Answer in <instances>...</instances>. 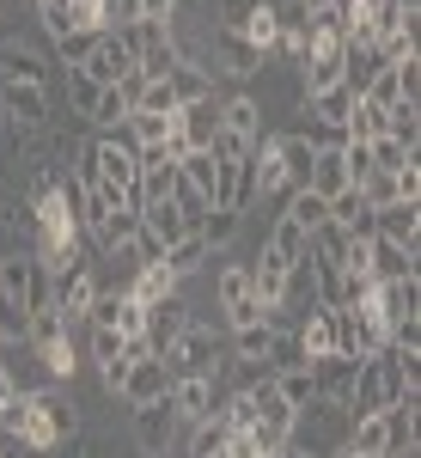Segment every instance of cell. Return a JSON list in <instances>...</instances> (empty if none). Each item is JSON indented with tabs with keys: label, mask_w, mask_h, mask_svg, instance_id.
I'll use <instances>...</instances> for the list:
<instances>
[{
	"label": "cell",
	"mask_w": 421,
	"mask_h": 458,
	"mask_svg": "<svg viewBox=\"0 0 421 458\" xmlns=\"http://www.w3.org/2000/svg\"><path fill=\"white\" fill-rule=\"evenodd\" d=\"M98 92H105V86H92V80H86L80 68H68V105H73V116H86V123H92V110H98Z\"/></svg>",
	"instance_id": "31"
},
{
	"label": "cell",
	"mask_w": 421,
	"mask_h": 458,
	"mask_svg": "<svg viewBox=\"0 0 421 458\" xmlns=\"http://www.w3.org/2000/svg\"><path fill=\"white\" fill-rule=\"evenodd\" d=\"M49 68L31 43H0V80H19V86H49Z\"/></svg>",
	"instance_id": "16"
},
{
	"label": "cell",
	"mask_w": 421,
	"mask_h": 458,
	"mask_svg": "<svg viewBox=\"0 0 421 458\" xmlns=\"http://www.w3.org/2000/svg\"><path fill=\"white\" fill-rule=\"evenodd\" d=\"M129 68H135V55H129V43H122L116 31H98V43H92V55L80 62V73H86L92 86H116V80H122Z\"/></svg>",
	"instance_id": "12"
},
{
	"label": "cell",
	"mask_w": 421,
	"mask_h": 458,
	"mask_svg": "<svg viewBox=\"0 0 421 458\" xmlns=\"http://www.w3.org/2000/svg\"><path fill=\"white\" fill-rule=\"evenodd\" d=\"M366 306H373V318H379L385 330H391V324H409V318H421V276H397V282H379Z\"/></svg>",
	"instance_id": "7"
},
{
	"label": "cell",
	"mask_w": 421,
	"mask_h": 458,
	"mask_svg": "<svg viewBox=\"0 0 421 458\" xmlns=\"http://www.w3.org/2000/svg\"><path fill=\"white\" fill-rule=\"evenodd\" d=\"M177 287L183 282H177L165 263H140L135 276H129V300H135V306H159V300H172Z\"/></svg>",
	"instance_id": "18"
},
{
	"label": "cell",
	"mask_w": 421,
	"mask_h": 458,
	"mask_svg": "<svg viewBox=\"0 0 421 458\" xmlns=\"http://www.w3.org/2000/svg\"><path fill=\"white\" fill-rule=\"evenodd\" d=\"M135 110H147V116H177L172 80H147V86H140V98H135Z\"/></svg>",
	"instance_id": "29"
},
{
	"label": "cell",
	"mask_w": 421,
	"mask_h": 458,
	"mask_svg": "<svg viewBox=\"0 0 421 458\" xmlns=\"http://www.w3.org/2000/svg\"><path fill=\"white\" fill-rule=\"evenodd\" d=\"M385 135V110L373 105V98H354L349 110V141H379Z\"/></svg>",
	"instance_id": "28"
},
{
	"label": "cell",
	"mask_w": 421,
	"mask_h": 458,
	"mask_svg": "<svg viewBox=\"0 0 421 458\" xmlns=\"http://www.w3.org/2000/svg\"><path fill=\"white\" fill-rule=\"evenodd\" d=\"M373 239L421 250V202H385V208L373 214Z\"/></svg>",
	"instance_id": "13"
},
{
	"label": "cell",
	"mask_w": 421,
	"mask_h": 458,
	"mask_svg": "<svg viewBox=\"0 0 421 458\" xmlns=\"http://www.w3.org/2000/svg\"><path fill=\"white\" fill-rule=\"evenodd\" d=\"M13 458H19V453H13Z\"/></svg>",
	"instance_id": "36"
},
{
	"label": "cell",
	"mask_w": 421,
	"mask_h": 458,
	"mask_svg": "<svg viewBox=\"0 0 421 458\" xmlns=\"http://www.w3.org/2000/svg\"><path fill=\"white\" fill-rule=\"evenodd\" d=\"M263 250H269V257H281L287 269H293V263H306V226H299V220H287V214H275V226H269Z\"/></svg>",
	"instance_id": "22"
},
{
	"label": "cell",
	"mask_w": 421,
	"mask_h": 458,
	"mask_svg": "<svg viewBox=\"0 0 421 458\" xmlns=\"http://www.w3.org/2000/svg\"><path fill=\"white\" fill-rule=\"evenodd\" d=\"M293 349H299V360H324V354H336V312H306L299 324H293Z\"/></svg>",
	"instance_id": "15"
},
{
	"label": "cell",
	"mask_w": 421,
	"mask_h": 458,
	"mask_svg": "<svg viewBox=\"0 0 421 458\" xmlns=\"http://www.w3.org/2000/svg\"><path fill=\"white\" fill-rule=\"evenodd\" d=\"M159 263L172 269L177 282H189V276H202V269H208V263H214V250L202 245V233H183L177 245H165V257H159Z\"/></svg>",
	"instance_id": "20"
},
{
	"label": "cell",
	"mask_w": 421,
	"mask_h": 458,
	"mask_svg": "<svg viewBox=\"0 0 421 458\" xmlns=\"http://www.w3.org/2000/svg\"><path fill=\"white\" fill-rule=\"evenodd\" d=\"M196 233H202V245L220 257V250H232V239L245 233V214H232V208H208V220H202Z\"/></svg>",
	"instance_id": "24"
},
{
	"label": "cell",
	"mask_w": 421,
	"mask_h": 458,
	"mask_svg": "<svg viewBox=\"0 0 421 458\" xmlns=\"http://www.w3.org/2000/svg\"><path fill=\"white\" fill-rule=\"evenodd\" d=\"M226 367H232V354H226V343L214 336L208 324H189L183 336H177V349L165 354V373L172 379H226Z\"/></svg>",
	"instance_id": "2"
},
{
	"label": "cell",
	"mask_w": 421,
	"mask_h": 458,
	"mask_svg": "<svg viewBox=\"0 0 421 458\" xmlns=\"http://www.w3.org/2000/svg\"><path fill=\"white\" fill-rule=\"evenodd\" d=\"M196 318H189V300H183V287H177L172 300H159V306H147V354L153 360H165L177 349V336L189 330Z\"/></svg>",
	"instance_id": "5"
},
{
	"label": "cell",
	"mask_w": 421,
	"mask_h": 458,
	"mask_svg": "<svg viewBox=\"0 0 421 458\" xmlns=\"http://www.w3.org/2000/svg\"><path fill=\"white\" fill-rule=\"evenodd\" d=\"M98 293H105V269L92 263V250H86L80 263H68V269H49V300H55V312L68 318V324L92 312Z\"/></svg>",
	"instance_id": "3"
},
{
	"label": "cell",
	"mask_w": 421,
	"mask_h": 458,
	"mask_svg": "<svg viewBox=\"0 0 421 458\" xmlns=\"http://www.w3.org/2000/svg\"><path fill=\"white\" fill-rule=\"evenodd\" d=\"M287 220H299V226H306V233H317V226H324V220H330V202H324V196H317V190H293V196H287Z\"/></svg>",
	"instance_id": "25"
},
{
	"label": "cell",
	"mask_w": 421,
	"mask_h": 458,
	"mask_svg": "<svg viewBox=\"0 0 421 458\" xmlns=\"http://www.w3.org/2000/svg\"><path fill=\"white\" fill-rule=\"evenodd\" d=\"M13 391H19V379H13V367H6V354H0V410L13 403Z\"/></svg>",
	"instance_id": "35"
},
{
	"label": "cell",
	"mask_w": 421,
	"mask_h": 458,
	"mask_svg": "<svg viewBox=\"0 0 421 458\" xmlns=\"http://www.w3.org/2000/svg\"><path fill=\"white\" fill-rule=\"evenodd\" d=\"M172 391V373H165V360H153V354H140V360H129V373H122V403L129 410H140V403H159Z\"/></svg>",
	"instance_id": "11"
},
{
	"label": "cell",
	"mask_w": 421,
	"mask_h": 458,
	"mask_svg": "<svg viewBox=\"0 0 421 458\" xmlns=\"http://www.w3.org/2000/svg\"><path fill=\"white\" fill-rule=\"evenodd\" d=\"M0 434H6L13 453H49L68 434H80V416L55 386H31V391H13V403L0 410Z\"/></svg>",
	"instance_id": "1"
},
{
	"label": "cell",
	"mask_w": 421,
	"mask_h": 458,
	"mask_svg": "<svg viewBox=\"0 0 421 458\" xmlns=\"http://www.w3.org/2000/svg\"><path fill=\"white\" fill-rule=\"evenodd\" d=\"M129 434H135V446L147 458H165V446H172L177 434V416H172V403L159 397V403H140V410H129Z\"/></svg>",
	"instance_id": "6"
},
{
	"label": "cell",
	"mask_w": 421,
	"mask_h": 458,
	"mask_svg": "<svg viewBox=\"0 0 421 458\" xmlns=\"http://www.w3.org/2000/svg\"><path fill=\"white\" fill-rule=\"evenodd\" d=\"M165 403H172L177 428H202L214 410H220V386H214V379H172Z\"/></svg>",
	"instance_id": "9"
},
{
	"label": "cell",
	"mask_w": 421,
	"mask_h": 458,
	"mask_svg": "<svg viewBox=\"0 0 421 458\" xmlns=\"http://www.w3.org/2000/svg\"><path fill=\"white\" fill-rule=\"evenodd\" d=\"M92 43H98V31H73V37H62V43H55V62H62V68H80V62L92 55Z\"/></svg>",
	"instance_id": "33"
},
{
	"label": "cell",
	"mask_w": 421,
	"mask_h": 458,
	"mask_svg": "<svg viewBox=\"0 0 421 458\" xmlns=\"http://www.w3.org/2000/svg\"><path fill=\"white\" fill-rule=\"evenodd\" d=\"M220 135L239 147V153H250V147L269 135V129H263V105L245 98V92H239V98H220Z\"/></svg>",
	"instance_id": "10"
},
{
	"label": "cell",
	"mask_w": 421,
	"mask_h": 458,
	"mask_svg": "<svg viewBox=\"0 0 421 458\" xmlns=\"http://www.w3.org/2000/svg\"><path fill=\"white\" fill-rule=\"evenodd\" d=\"M275 159H281V183H287V196H293V190H306V177H312V147L299 141L293 129L275 135Z\"/></svg>",
	"instance_id": "19"
},
{
	"label": "cell",
	"mask_w": 421,
	"mask_h": 458,
	"mask_svg": "<svg viewBox=\"0 0 421 458\" xmlns=\"http://www.w3.org/2000/svg\"><path fill=\"white\" fill-rule=\"evenodd\" d=\"M122 123H129V105H122L116 86H105L98 92V110H92V129H122Z\"/></svg>",
	"instance_id": "32"
},
{
	"label": "cell",
	"mask_w": 421,
	"mask_h": 458,
	"mask_svg": "<svg viewBox=\"0 0 421 458\" xmlns=\"http://www.w3.org/2000/svg\"><path fill=\"white\" fill-rule=\"evenodd\" d=\"M366 147H373V172H385V177H397L403 165H416V153H409V147H397L391 135H379V141H366Z\"/></svg>",
	"instance_id": "30"
},
{
	"label": "cell",
	"mask_w": 421,
	"mask_h": 458,
	"mask_svg": "<svg viewBox=\"0 0 421 458\" xmlns=\"http://www.w3.org/2000/svg\"><path fill=\"white\" fill-rule=\"evenodd\" d=\"M269 386H275V391H281V403H293V410H306V403H317L312 360H306V367H281V373H269Z\"/></svg>",
	"instance_id": "23"
},
{
	"label": "cell",
	"mask_w": 421,
	"mask_h": 458,
	"mask_svg": "<svg viewBox=\"0 0 421 458\" xmlns=\"http://www.w3.org/2000/svg\"><path fill=\"white\" fill-rule=\"evenodd\" d=\"M183 0H135V19H153V25H177Z\"/></svg>",
	"instance_id": "34"
},
{
	"label": "cell",
	"mask_w": 421,
	"mask_h": 458,
	"mask_svg": "<svg viewBox=\"0 0 421 458\" xmlns=\"http://www.w3.org/2000/svg\"><path fill=\"white\" fill-rule=\"evenodd\" d=\"M0 110H6V135L13 141H31L43 135L55 116H49V86H19V80H0Z\"/></svg>",
	"instance_id": "4"
},
{
	"label": "cell",
	"mask_w": 421,
	"mask_h": 458,
	"mask_svg": "<svg viewBox=\"0 0 421 458\" xmlns=\"http://www.w3.org/2000/svg\"><path fill=\"white\" fill-rule=\"evenodd\" d=\"M172 92H177V105H202V98H214V73L183 62V68L172 73Z\"/></svg>",
	"instance_id": "27"
},
{
	"label": "cell",
	"mask_w": 421,
	"mask_h": 458,
	"mask_svg": "<svg viewBox=\"0 0 421 458\" xmlns=\"http://www.w3.org/2000/svg\"><path fill=\"white\" fill-rule=\"evenodd\" d=\"M226 440H232V428L220 422V410H214L202 428H189V458H220V453H226Z\"/></svg>",
	"instance_id": "26"
},
{
	"label": "cell",
	"mask_w": 421,
	"mask_h": 458,
	"mask_svg": "<svg viewBox=\"0 0 421 458\" xmlns=\"http://www.w3.org/2000/svg\"><path fill=\"white\" fill-rule=\"evenodd\" d=\"M366 269H373V282H397V276H421V250L385 245V239H366Z\"/></svg>",
	"instance_id": "17"
},
{
	"label": "cell",
	"mask_w": 421,
	"mask_h": 458,
	"mask_svg": "<svg viewBox=\"0 0 421 458\" xmlns=\"http://www.w3.org/2000/svg\"><path fill=\"white\" fill-rule=\"evenodd\" d=\"M208 55H214V73H232V80H250V73H263V55L250 49L239 31H214V43H208Z\"/></svg>",
	"instance_id": "14"
},
{
	"label": "cell",
	"mask_w": 421,
	"mask_h": 458,
	"mask_svg": "<svg viewBox=\"0 0 421 458\" xmlns=\"http://www.w3.org/2000/svg\"><path fill=\"white\" fill-rule=\"evenodd\" d=\"M330 220H336L342 233H354V239H373V208H366V196H360L354 183L330 196Z\"/></svg>",
	"instance_id": "21"
},
{
	"label": "cell",
	"mask_w": 421,
	"mask_h": 458,
	"mask_svg": "<svg viewBox=\"0 0 421 458\" xmlns=\"http://www.w3.org/2000/svg\"><path fill=\"white\" fill-rule=\"evenodd\" d=\"M172 135L183 153H208L214 135H220V98H202V105H177Z\"/></svg>",
	"instance_id": "8"
}]
</instances>
